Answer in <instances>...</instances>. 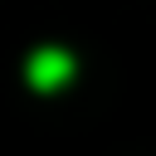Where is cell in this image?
<instances>
[{"label": "cell", "mask_w": 156, "mask_h": 156, "mask_svg": "<svg viewBox=\"0 0 156 156\" xmlns=\"http://www.w3.org/2000/svg\"><path fill=\"white\" fill-rule=\"evenodd\" d=\"M68 78H73V54H68V49H39V54L29 58V83H34V88L49 93V88H63Z\"/></svg>", "instance_id": "6da1fadb"}]
</instances>
